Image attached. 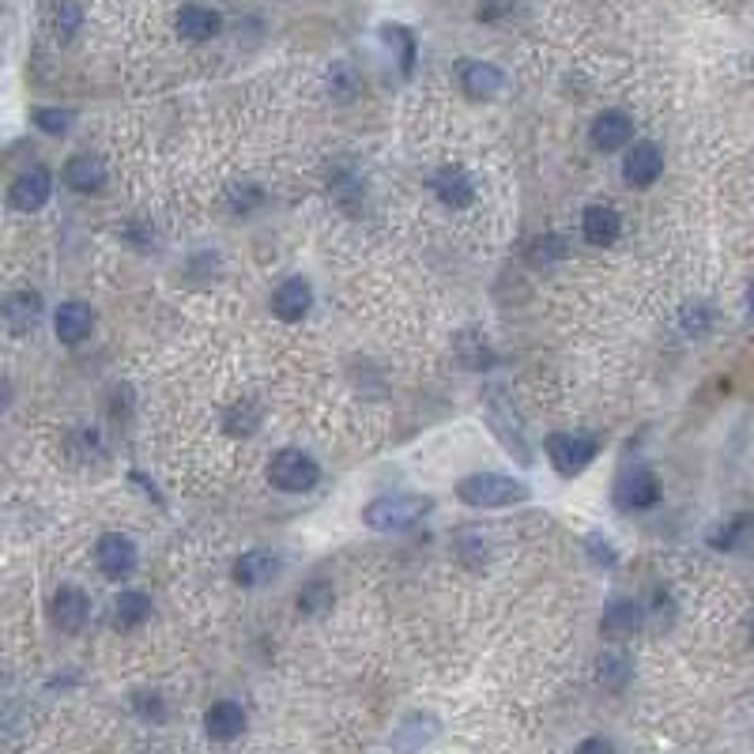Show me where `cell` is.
I'll return each mask as SVG.
<instances>
[{
	"label": "cell",
	"mask_w": 754,
	"mask_h": 754,
	"mask_svg": "<svg viewBox=\"0 0 754 754\" xmlns=\"http://www.w3.org/2000/svg\"><path fill=\"white\" fill-rule=\"evenodd\" d=\"M456 499L472 510H510V505L529 502V486L502 472H475L456 483Z\"/></svg>",
	"instance_id": "6da1fadb"
},
{
	"label": "cell",
	"mask_w": 754,
	"mask_h": 754,
	"mask_svg": "<svg viewBox=\"0 0 754 754\" xmlns=\"http://www.w3.org/2000/svg\"><path fill=\"white\" fill-rule=\"evenodd\" d=\"M434 510V502L426 494H408V491H393V494H381V499L366 502L362 510V521L378 532H400V529H412L415 521H423L426 513Z\"/></svg>",
	"instance_id": "7a4b0ae2"
},
{
	"label": "cell",
	"mask_w": 754,
	"mask_h": 754,
	"mask_svg": "<svg viewBox=\"0 0 754 754\" xmlns=\"http://www.w3.org/2000/svg\"><path fill=\"white\" fill-rule=\"evenodd\" d=\"M269 483L283 494H305L321 483V464L302 450H280L269 461Z\"/></svg>",
	"instance_id": "3957f363"
},
{
	"label": "cell",
	"mask_w": 754,
	"mask_h": 754,
	"mask_svg": "<svg viewBox=\"0 0 754 754\" xmlns=\"http://www.w3.org/2000/svg\"><path fill=\"white\" fill-rule=\"evenodd\" d=\"M543 450H547L551 468H555L559 475L574 480V475H581L589 464L596 461L600 438H593V434H551L547 442H543Z\"/></svg>",
	"instance_id": "277c9868"
},
{
	"label": "cell",
	"mask_w": 754,
	"mask_h": 754,
	"mask_svg": "<svg viewBox=\"0 0 754 754\" xmlns=\"http://www.w3.org/2000/svg\"><path fill=\"white\" fill-rule=\"evenodd\" d=\"M42 294L38 291H8L4 299H0V321H4V329L12 332V336H31V332L42 324Z\"/></svg>",
	"instance_id": "5b68a950"
},
{
	"label": "cell",
	"mask_w": 754,
	"mask_h": 754,
	"mask_svg": "<svg viewBox=\"0 0 754 754\" xmlns=\"http://www.w3.org/2000/svg\"><path fill=\"white\" fill-rule=\"evenodd\" d=\"M50 197H53V174L46 167L23 170V174L8 185V208H12V212H23V215L46 208V200Z\"/></svg>",
	"instance_id": "8992f818"
},
{
	"label": "cell",
	"mask_w": 754,
	"mask_h": 754,
	"mask_svg": "<svg viewBox=\"0 0 754 754\" xmlns=\"http://www.w3.org/2000/svg\"><path fill=\"white\" fill-rule=\"evenodd\" d=\"M91 619V600L83 589L76 585H61L50 600V623L61 630V634H80Z\"/></svg>",
	"instance_id": "52a82bcc"
},
{
	"label": "cell",
	"mask_w": 754,
	"mask_h": 754,
	"mask_svg": "<svg viewBox=\"0 0 754 754\" xmlns=\"http://www.w3.org/2000/svg\"><path fill=\"white\" fill-rule=\"evenodd\" d=\"M94 562L110 581H121L137 570V543H132L125 532H107L94 547Z\"/></svg>",
	"instance_id": "ba28073f"
},
{
	"label": "cell",
	"mask_w": 754,
	"mask_h": 754,
	"mask_svg": "<svg viewBox=\"0 0 754 754\" xmlns=\"http://www.w3.org/2000/svg\"><path fill=\"white\" fill-rule=\"evenodd\" d=\"M623 174L634 189H649L656 178L664 174V151L661 144H653V140H637V144H630L626 159H623Z\"/></svg>",
	"instance_id": "9c48e42d"
},
{
	"label": "cell",
	"mask_w": 754,
	"mask_h": 754,
	"mask_svg": "<svg viewBox=\"0 0 754 754\" xmlns=\"http://www.w3.org/2000/svg\"><path fill=\"white\" fill-rule=\"evenodd\" d=\"M615 502L623 505V510H653L656 502H661V480H656V472H649V468H634V472H626L623 480L615 486Z\"/></svg>",
	"instance_id": "30bf717a"
},
{
	"label": "cell",
	"mask_w": 754,
	"mask_h": 754,
	"mask_svg": "<svg viewBox=\"0 0 754 754\" xmlns=\"http://www.w3.org/2000/svg\"><path fill=\"white\" fill-rule=\"evenodd\" d=\"M589 140H593L596 151L615 155V151H623L630 140H634V121H630V113L623 110H604L593 121V129H589Z\"/></svg>",
	"instance_id": "8fae6325"
},
{
	"label": "cell",
	"mask_w": 754,
	"mask_h": 754,
	"mask_svg": "<svg viewBox=\"0 0 754 754\" xmlns=\"http://www.w3.org/2000/svg\"><path fill=\"white\" fill-rule=\"evenodd\" d=\"M91 329H94V310H91L88 302L69 299V302L57 305V313H53V332H57V340H61V343H69V348H76V343H83V340L91 336Z\"/></svg>",
	"instance_id": "7c38bea8"
},
{
	"label": "cell",
	"mask_w": 754,
	"mask_h": 754,
	"mask_svg": "<svg viewBox=\"0 0 754 754\" xmlns=\"http://www.w3.org/2000/svg\"><path fill=\"white\" fill-rule=\"evenodd\" d=\"M456 80H461V91L475 102L494 99V94L505 88L502 69H494V64H486V61H461L456 64Z\"/></svg>",
	"instance_id": "4fadbf2b"
},
{
	"label": "cell",
	"mask_w": 754,
	"mask_h": 754,
	"mask_svg": "<svg viewBox=\"0 0 754 754\" xmlns=\"http://www.w3.org/2000/svg\"><path fill=\"white\" fill-rule=\"evenodd\" d=\"M431 189H434V197L442 200L445 208H468L475 200V185H472V174H468L464 167H442V170H434L431 174Z\"/></svg>",
	"instance_id": "5bb4252c"
},
{
	"label": "cell",
	"mask_w": 754,
	"mask_h": 754,
	"mask_svg": "<svg viewBox=\"0 0 754 754\" xmlns=\"http://www.w3.org/2000/svg\"><path fill=\"white\" fill-rule=\"evenodd\" d=\"M283 574V559L275 555V551L261 547V551H245L242 559L234 562V581L245 589H257V585H269Z\"/></svg>",
	"instance_id": "9a60e30c"
},
{
	"label": "cell",
	"mask_w": 754,
	"mask_h": 754,
	"mask_svg": "<svg viewBox=\"0 0 754 754\" xmlns=\"http://www.w3.org/2000/svg\"><path fill=\"white\" fill-rule=\"evenodd\" d=\"M645 623V611L642 604H634V600L626 596H615L611 604L604 607V615H600V630L611 637V642H623V637H634L637 630Z\"/></svg>",
	"instance_id": "2e32d148"
},
{
	"label": "cell",
	"mask_w": 754,
	"mask_h": 754,
	"mask_svg": "<svg viewBox=\"0 0 754 754\" xmlns=\"http://www.w3.org/2000/svg\"><path fill=\"white\" fill-rule=\"evenodd\" d=\"M310 305H313V291L302 275H291V280H283L280 288L272 291V313L288 324L302 321L305 313H310Z\"/></svg>",
	"instance_id": "e0dca14e"
},
{
	"label": "cell",
	"mask_w": 754,
	"mask_h": 754,
	"mask_svg": "<svg viewBox=\"0 0 754 754\" xmlns=\"http://www.w3.org/2000/svg\"><path fill=\"white\" fill-rule=\"evenodd\" d=\"M245 710L238 702H231V698H223V702H215L212 710L204 713V732L212 740H219V743H231V740H238L245 732Z\"/></svg>",
	"instance_id": "ac0fdd59"
},
{
	"label": "cell",
	"mask_w": 754,
	"mask_h": 754,
	"mask_svg": "<svg viewBox=\"0 0 754 754\" xmlns=\"http://www.w3.org/2000/svg\"><path fill=\"white\" fill-rule=\"evenodd\" d=\"M219 31H223V19H219L215 8L185 4L178 12V34L185 38V42H208V38H215Z\"/></svg>",
	"instance_id": "d6986e66"
},
{
	"label": "cell",
	"mask_w": 754,
	"mask_h": 754,
	"mask_svg": "<svg viewBox=\"0 0 754 754\" xmlns=\"http://www.w3.org/2000/svg\"><path fill=\"white\" fill-rule=\"evenodd\" d=\"M486 419H491V431L499 434V442L505 445V450L517 456L521 464H532V450L524 445L521 426H517V415L510 412V400H505V419H502V412H499V404H494V396L486 400Z\"/></svg>",
	"instance_id": "ffe728a7"
},
{
	"label": "cell",
	"mask_w": 754,
	"mask_h": 754,
	"mask_svg": "<svg viewBox=\"0 0 754 754\" xmlns=\"http://www.w3.org/2000/svg\"><path fill=\"white\" fill-rule=\"evenodd\" d=\"M619 231H623V223H619V212L607 204H589L585 215H581V234H585L589 245H611L619 238Z\"/></svg>",
	"instance_id": "44dd1931"
},
{
	"label": "cell",
	"mask_w": 754,
	"mask_h": 754,
	"mask_svg": "<svg viewBox=\"0 0 754 754\" xmlns=\"http://www.w3.org/2000/svg\"><path fill=\"white\" fill-rule=\"evenodd\" d=\"M64 181L72 193H99L107 185V167L99 155H72L64 162Z\"/></svg>",
	"instance_id": "7402d4cb"
},
{
	"label": "cell",
	"mask_w": 754,
	"mask_h": 754,
	"mask_svg": "<svg viewBox=\"0 0 754 754\" xmlns=\"http://www.w3.org/2000/svg\"><path fill=\"white\" fill-rule=\"evenodd\" d=\"M710 543L717 551H743V555H751L754 551V513H743V517L721 524L717 532H710Z\"/></svg>",
	"instance_id": "603a6c76"
},
{
	"label": "cell",
	"mask_w": 754,
	"mask_h": 754,
	"mask_svg": "<svg viewBox=\"0 0 754 754\" xmlns=\"http://www.w3.org/2000/svg\"><path fill=\"white\" fill-rule=\"evenodd\" d=\"M378 34H381V42H385L389 50H393L396 64H400V72L412 76V69H415V53H419L415 34L408 31L404 23H381V27H378Z\"/></svg>",
	"instance_id": "cb8c5ba5"
},
{
	"label": "cell",
	"mask_w": 754,
	"mask_h": 754,
	"mask_svg": "<svg viewBox=\"0 0 754 754\" xmlns=\"http://www.w3.org/2000/svg\"><path fill=\"white\" fill-rule=\"evenodd\" d=\"M151 615V600L140 589H125L118 600H113V626L118 630H137L144 619Z\"/></svg>",
	"instance_id": "d4e9b609"
},
{
	"label": "cell",
	"mask_w": 754,
	"mask_h": 754,
	"mask_svg": "<svg viewBox=\"0 0 754 754\" xmlns=\"http://www.w3.org/2000/svg\"><path fill=\"white\" fill-rule=\"evenodd\" d=\"M83 27V8L80 0H53L50 8V31L57 42H72Z\"/></svg>",
	"instance_id": "484cf974"
},
{
	"label": "cell",
	"mask_w": 754,
	"mask_h": 754,
	"mask_svg": "<svg viewBox=\"0 0 754 754\" xmlns=\"http://www.w3.org/2000/svg\"><path fill=\"white\" fill-rule=\"evenodd\" d=\"M264 419V408L257 400H238L231 412L223 415V431L231 438H250Z\"/></svg>",
	"instance_id": "4316f807"
},
{
	"label": "cell",
	"mask_w": 754,
	"mask_h": 754,
	"mask_svg": "<svg viewBox=\"0 0 754 754\" xmlns=\"http://www.w3.org/2000/svg\"><path fill=\"white\" fill-rule=\"evenodd\" d=\"M630 656L623 653H604L600 656V664H596V680L600 686H607V691H623V686L630 683Z\"/></svg>",
	"instance_id": "83f0119b"
},
{
	"label": "cell",
	"mask_w": 754,
	"mask_h": 754,
	"mask_svg": "<svg viewBox=\"0 0 754 754\" xmlns=\"http://www.w3.org/2000/svg\"><path fill=\"white\" fill-rule=\"evenodd\" d=\"M456 355H461L464 366H472V370L494 366V351L480 340V332H461V336H456Z\"/></svg>",
	"instance_id": "f1b7e54d"
},
{
	"label": "cell",
	"mask_w": 754,
	"mask_h": 754,
	"mask_svg": "<svg viewBox=\"0 0 754 754\" xmlns=\"http://www.w3.org/2000/svg\"><path fill=\"white\" fill-rule=\"evenodd\" d=\"M332 607V585L321 577L305 581L302 593H299V611L302 615H324V611Z\"/></svg>",
	"instance_id": "f546056e"
},
{
	"label": "cell",
	"mask_w": 754,
	"mask_h": 754,
	"mask_svg": "<svg viewBox=\"0 0 754 754\" xmlns=\"http://www.w3.org/2000/svg\"><path fill=\"white\" fill-rule=\"evenodd\" d=\"M31 121L42 132H50V137H64V132L72 129V121H76V113L72 110H64V107H34L31 110Z\"/></svg>",
	"instance_id": "4dcf8cb0"
},
{
	"label": "cell",
	"mask_w": 754,
	"mask_h": 754,
	"mask_svg": "<svg viewBox=\"0 0 754 754\" xmlns=\"http://www.w3.org/2000/svg\"><path fill=\"white\" fill-rule=\"evenodd\" d=\"M562 257H566V238H559V234L536 238L532 250H529V261L536 264V269H551V264H559Z\"/></svg>",
	"instance_id": "1f68e13d"
},
{
	"label": "cell",
	"mask_w": 754,
	"mask_h": 754,
	"mask_svg": "<svg viewBox=\"0 0 754 754\" xmlns=\"http://www.w3.org/2000/svg\"><path fill=\"white\" fill-rule=\"evenodd\" d=\"M680 324H683V332H686V336H705V332H710V324H713L710 305H705V302H691V305H683Z\"/></svg>",
	"instance_id": "d6a6232c"
},
{
	"label": "cell",
	"mask_w": 754,
	"mask_h": 754,
	"mask_svg": "<svg viewBox=\"0 0 754 754\" xmlns=\"http://www.w3.org/2000/svg\"><path fill=\"white\" fill-rule=\"evenodd\" d=\"M132 710H137L140 717L151 721V724H162V717H167V705H162V698L155 691H137V694H132Z\"/></svg>",
	"instance_id": "836d02e7"
},
{
	"label": "cell",
	"mask_w": 754,
	"mask_h": 754,
	"mask_svg": "<svg viewBox=\"0 0 754 754\" xmlns=\"http://www.w3.org/2000/svg\"><path fill=\"white\" fill-rule=\"evenodd\" d=\"M585 547H589V555L600 562V566H615V551H611V543L600 536V532H593V536L585 540Z\"/></svg>",
	"instance_id": "e575fe53"
},
{
	"label": "cell",
	"mask_w": 754,
	"mask_h": 754,
	"mask_svg": "<svg viewBox=\"0 0 754 754\" xmlns=\"http://www.w3.org/2000/svg\"><path fill=\"white\" fill-rule=\"evenodd\" d=\"M264 200V193H257L253 185H234V212H253L257 204Z\"/></svg>",
	"instance_id": "d590c367"
},
{
	"label": "cell",
	"mask_w": 754,
	"mask_h": 754,
	"mask_svg": "<svg viewBox=\"0 0 754 754\" xmlns=\"http://www.w3.org/2000/svg\"><path fill=\"white\" fill-rule=\"evenodd\" d=\"M513 8V0H483L480 4V19L483 23H494V19H502L505 12Z\"/></svg>",
	"instance_id": "8d00e7d4"
},
{
	"label": "cell",
	"mask_w": 754,
	"mask_h": 754,
	"mask_svg": "<svg viewBox=\"0 0 754 754\" xmlns=\"http://www.w3.org/2000/svg\"><path fill=\"white\" fill-rule=\"evenodd\" d=\"M577 751H611V743L607 740H585Z\"/></svg>",
	"instance_id": "74e56055"
},
{
	"label": "cell",
	"mask_w": 754,
	"mask_h": 754,
	"mask_svg": "<svg viewBox=\"0 0 754 754\" xmlns=\"http://www.w3.org/2000/svg\"><path fill=\"white\" fill-rule=\"evenodd\" d=\"M747 310H751V318H754V283L747 288Z\"/></svg>",
	"instance_id": "f35d334b"
},
{
	"label": "cell",
	"mask_w": 754,
	"mask_h": 754,
	"mask_svg": "<svg viewBox=\"0 0 754 754\" xmlns=\"http://www.w3.org/2000/svg\"><path fill=\"white\" fill-rule=\"evenodd\" d=\"M751 645H754V623H751Z\"/></svg>",
	"instance_id": "ab89813d"
}]
</instances>
